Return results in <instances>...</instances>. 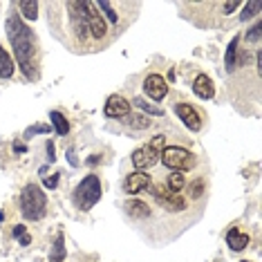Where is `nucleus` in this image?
Here are the masks:
<instances>
[{
	"mask_svg": "<svg viewBox=\"0 0 262 262\" xmlns=\"http://www.w3.org/2000/svg\"><path fill=\"white\" fill-rule=\"evenodd\" d=\"M193 92L198 94L200 99H211L213 97V83L206 74H198V79L193 83Z\"/></svg>",
	"mask_w": 262,
	"mask_h": 262,
	"instance_id": "12",
	"label": "nucleus"
},
{
	"mask_svg": "<svg viewBox=\"0 0 262 262\" xmlns=\"http://www.w3.org/2000/svg\"><path fill=\"white\" fill-rule=\"evenodd\" d=\"M260 9H262V3H258V0H251V3H247L244 5V9H242V14H240V20H251L253 16H258L260 14Z\"/></svg>",
	"mask_w": 262,
	"mask_h": 262,
	"instance_id": "17",
	"label": "nucleus"
},
{
	"mask_svg": "<svg viewBox=\"0 0 262 262\" xmlns=\"http://www.w3.org/2000/svg\"><path fill=\"white\" fill-rule=\"evenodd\" d=\"M150 193H152V198L164 208H168V211H184V206H186V202H184L180 193H172V190H168L166 186H152Z\"/></svg>",
	"mask_w": 262,
	"mask_h": 262,
	"instance_id": "6",
	"label": "nucleus"
},
{
	"mask_svg": "<svg viewBox=\"0 0 262 262\" xmlns=\"http://www.w3.org/2000/svg\"><path fill=\"white\" fill-rule=\"evenodd\" d=\"M68 157H70V164H72V166H79V159H76L74 148H70V150H68Z\"/></svg>",
	"mask_w": 262,
	"mask_h": 262,
	"instance_id": "32",
	"label": "nucleus"
},
{
	"mask_svg": "<svg viewBox=\"0 0 262 262\" xmlns=\"http://www.w3.org/2000/svg\"><path fill=\"white\" fill-rule=\"evenodd\" d=\"M144 88H146L148 97L155 99V101H162L166 94H168V85H166L164 76H159V74H150V76H148V79L144 81Z\"/></svg>",
	"mask_w": 262,
	"mask_h": 262,
	"instance_id": "9",
	"label": "nucleus"
},
{
	"mask_svg": "<svg viewBox=\"0 0 262 262\" xmlns=\"http://www.w3.org/2000/svg\"><path fill=\"white\" fill-rule=\"evenodd\" d=\"M50 130H52L50 123H38V126H32L25 130V139H29V137H34V135H45V133H50Z\"/></svg>",
	"mask_w": 262,
	"mask_h": 262,
	"instance_id": "24",
	"label": "nucleus"
},
{
	"mask_svg": "<svg viewBox=\"0 0 262 262\" xmlns=\"http://www.w3.org/2000/svg\"><path fill=\"white\" fill-rule=\"evenodd\" d=\"M128 123L133 126L135 130H148L150 128V119L144 117V115H133V117H128Z\"/></svg>",
	"mask_w": 262,
	"mask_h": 262,
	"instance_id": "22",
	"label": "nucleus"
},
{
	"mask_svg": "<svg viewBox=\"0 0 262 262\" xmlns=\"http://www.w3.org/2000/svg\"><path fill=\"white\" fill-rule=\"evenodd\" d=\"M159 155H162V152L155 150V148H150V146H144V148H139V150H135V152H133V164H135V168H139V170L150 168V166L157 164Z\"/></svg>",
	"mask_w": 262,
	"mask_h": 262,
	"instance_id": "8",
	"label": "nucleus"
},
{
	"mask_svg": "<svg viewBox=\"0 0 262 262\" xmlns=\"http://www.w3.org/2000/svg\"><path fill=\"white\" fill-rule=\"evenodd\" d=\"M103 112H105V117H110V119L128 117L130 115V103L121 97V94H112V97H108V101H105Z\"/></svg>",
	"mask_w": 262,
	"mask_h": 262,
	"instance_id": "7",
	"label": "nucleus"
},
{
	"mask_svg": "<svg viewBox=\"0 0 262 262\" xmlns=\"http://www.w3.org/2000/svg\"><path fill=\"white\" fill-rule=\"evenodd\" d=\"M101 200V182L97 175H88L85 180H81V184L74 190V204L81 211H90V208Z\"/></svg>",
	"mask_w": 262,
	"mask_h": 262,
	"instance_id": "3",
	"label": "nucleus"
},
{
	"mask_svg": "<svg viewBox=\"0 0 262 262\" xmlns=\"http://www.w3.org/2000/svg\"><path fill=\"white\" fill-rule=\"evenodd\" d=\"M63 255H65V249H63V235L56 237V244H54V253H52V262H63Z\"/></svg>",
	"mask_w": 262,
	"mask_h": 262,
	"instance_id": "25",
	"label": "nucleus"
},
{
	"mask_svg": "<svg viewBox=\"0 0 262 262\" xmlns=\"http://www.w3.org/2000/svg\"><path fill=\"white\" fill-rule=\"evenodd\" d=\"M237 5H240L237 0H233V3H226V5H224V11H226V14H231V11H233V9L237 7Z\"/></svg>",
	"mask_w": 262,
	"mask_h": 262,
	"instance_id": "33",
	"label": "nucleus"
},
{
	"mask_svg": "<svg viewBox=\"0 0 262 262\" xmlns=\"http://www.w3.org/2000/svg\"><path fill=\"white\" fill-rule=\"evenodd\" d=\"M184 184H186V182H184V175H182V172L172 170L170 175H168V186H166V188L172 190V193H180V190L184 188Z\"/></svg>",
	"mask_w": 262,
	"mask_h": 262,
	"instance_id": "20",
	"label": "nucleus"
},
{
	"mask_svg": "<svg viewBox=\"0 0 262 262\" xmlns=\"http://www.w3.org/2000/svg\"><path fill=\"white\" fill-rule=\"evenodd\" d=\"M14 76V61H11L9 52L0 47V79H9Z\"/></svg>",
	"mask_w": 262,
	"mask_h": 262,
	"instance_id": "15",
	"label": "nucleus"
},
{
	"mask_svg": "<svg viewBox=\"0 0 262 262\" xmlns=\"http://www.w3.org/2000/svg\"><path fill=\"white\" fill-rule=\"evenodd\" d=\"M14 237H18V242L23 244V247H27L29 242H32V237L27 235V229L23 224H18V226H14Z\"/></svg>",
	"mask_w": 262,
	"mask_h": 262,
	"instance_id": "26",
	"label": "nucleus"
},
{
	"mask_svg": "<svg viewBox=\"0 0 262 262\" xmlns=\"http://www.w3.org/2000/svg\"><path fill=\"white\" fill-rule=\"evenodd\" d=\"M81 7H83L85 23H88V27H90L92 36L94 38H103L105 34H108V27H105V20H103V16H101V11L97 9V5L94 3H81Z\"/></svg>",
	"mask_w": 262,
	"mask_h": 262,
	"instance_id": "5",
	"label": "nucleus"
},
{
	"mask_svg": "<svg viewBox=\"0 0 262 262\" xmlns=\"http://www.w3.org/2000/svg\"><path fill=\"white\" fill-rule=\"evenodd\" d=\"M260 32H262V23H255L253 29L247 34V40H249V43H258V40H260Z\"/></svg>",
	"mask_w": 262,
	"mask_h": 262,
	"instance_id": "27",
	"label": "nucleus"
},
{
	"mask_svg": "<svg viewBox=\"0 0 262 262\" xmlns=\"http://www.w3.org/2000/svg\"><path fill=\"white\" fill-rule=\"evenodd\" d=\"M47 157H50V162H54V141H47Z\"/></svg>",
	"mask_w": 262,
	"mask_h": 262,
	"instance_id": "31",
	"label": "nucleus"
},
{
	"mask_svg": "<svg viewBox=\"0 0 262 262\" xmlns=\"http://www.w3.org/2000/svg\"><path fill=\"white\" fill-rule=\"evenodd\" d=\"M126 211H128L135 220H146V217H150V208H148V204H146V202H141V200H130L128 204H126Z\"/></svg>",
	"mask_w": 262,
	"mask_h": 262,
	"instance_id": "14",
	"label": "nucleus"
},
{
	"mask_svg": "<svg viewBox=\"0 0 262 262\" xmlns=\"http://www.w3.org/2000/svg\"><path fill=\"white\" fill-rule=\"evenodd\" d=\"M237 43H240V38H233V40H231V43H229V50H226V70H235Z\"/></svg>",
	"mask_w": 262,
	"mask_h": 262,
	"instance_id": "21",
	"label": "nucleus"
},
{
	"mask_svg": "<svg viewBox=\"0 0 262 262\" xmlns=\"http://www.w3.org/2000/svg\"><path fill=\"white\" fill-rule=\"evenodd\" d=\"M133 105H137V108H139L141 112H148V115H157V117L164 115L162 108H157V105H150L146 99H141V97H137V99L133 101Z\"/></svg>",
	"mask_w": 262,
	"mask_h": 262,
	"instance_id": "19",
	"label": "nucleus"
},
{
	"mask_svg": "<svg viewBox=\"0 0 262 262\" xmlns=\"http://www.w3.org/2000/svg\"><path fill=\"white\" fill-rule=\"evenodd\" d=\"M202 193H204V184H202V180H198L193 186H190V195H193V198H200Z\"/></svg>",
	"mask_w": 262,
	"mask_h": 262,
	"instance_id": "29",
	"label": "nucleus"
},
{
	"mask_svg": "<svg viewBox=\"0 0 262 262\" xmlns=\"http://www.w3.org/2000/svg\"><path fill=\"white\" fill-rule=\"evenodd\" d=\"M97 9H99V11H103V14L110 18V23H117V20H119V14L115 11L112 3H108V0H101V3H97Z\"/></svg>",
	"mask_w": 262,
	"mask_h": 262,
	"instance_id": "23",
	"label": "nucleus"
},
{
	"mask_svg": "<svg viewBox=\"0 0 262 262\" xmlns=\"http://www.w3.org/2000/svg\"><path fill=\"white\" fill-rule=\"evenodd\" d=\"M18 7H20V16H23V18L36 20V16H38V3H36V0H20Z\"/></svg>",
	"mask_w": 262,
	"mask_h": 262,
	"instance_id": "16",
	"label": "nucleus"
},
{
	"mask_svg": "<svg viewBox=\"0 0 262 262\" xmlns=\"http://www.w3.org/2000/svg\"><path fill=\"white\" fill-rule=\"evenodd\" d=\"M43 184H45V188H56V184H58V175H50V177H45Z\"/></svg>",
	"mask_w": 262,
	"mask_h": 262,
	"instance_id": "30",
	"label": "nucleus"
},
{
	"mask_svg": "<svg viewBox=\"0 0 262 262\" xmlns=\"http://www.w3.org/2000/svg\"><path fill=\"white\" fill-rule=\"evenodd\" d=\"M148 186H150V175H146L144 170L133 172V175H128L126 182H123V190L130 193V195H137L139 190H144Z\"/></svg>",
	"mask_w": 262,
	"mask_h": 262,
	"instance_id": "11",
	"label": "nucleus"
},
{
	"mask_svg": "<svg viewBox=\"0 0 262 262\" xmlns=\"http://www.w3.org/2000/svg\"><path fill=\"white\" fill-rule=\"evenodd\" d=\"M164 141H166V137H164V135H157V137H152V139H150V144H148V146L155 148V150H159V152H162V150H164Z\"/></svg>",
	"mask_w": 262,
	"mask_h": 262,
	"instance_id": "28",
	"label": "nucleus"
},
{
	"mask_svg": "<svg viewBox=\"0 0 262 262\" xmlns=\"http://www.w3.org/2000/svg\"><path fill=\"white\" fill-rule=\"evenodd\" d=\"M20 208L23 215L27 220H40L47 211V195L43 193V188L36 186V184H29V186L23 188L20 195Z\"/></svg>",
	"mask_w": 262,
	"mask_h": 262,
	"instance_id": "2",
	"label": "nucleus"
},
{
	"mask_svg": "<svg viewBox=\"0 0 262 262\" xmlns=\"http://www.w3.org/2000/svg\"><path fill=\"white\" fill-rule=\"evenodd\" d=\"M7 34H9V43L14 47L16 61H18L23 74L27 79H36V65H34V40L29 27L23 23L18 16H11L7 20Z\"/></svg>",
	"mask_w": 262,
	"mask_h": 262,
	"instance_id": "1",
	"label": "nucleus"
},
{
	"mask_svg": "<svg viewBox=\"0 0 262 262\" xmlns=\"http://www.w3.org/2000/svg\"><path fill=\"white\" fill-rule=\"evenodd\" d=\"M159 159L168 166V168L182 172V170H190L195 166V157L190 155L186 148H180V146H164Z\"/></svg>",
	"mask_w": 262,
	"mask_h": 262,
	"instance_id": "4",
	"label": "nucleus"
},
{
	"mask_svg": "<svg viewBox=\"0 0 262 262\" xmlns=\"http://www.w3.org/2000/svg\"><path fill=\"white\" fill-rule=\"evenodd\" d=\"M226 242H229V247L233 249V251H242L249 244V235L242 233L240 229H231L229 233H226Z\"/></svg>",
	"mask_w": 262,
	"mask_h": 262,
	"instance_id": "13",
	"label": "nucleus"
},
{
	"mask_svg": "<svg viewBox=\"0 0 262 262\" xmlns=\"http://www.w3.org/2000/svg\"><path fill=\"white\" fill-rule=\"evenodd\" d=\"M175 112H177V117L182 119L184 126L190 128L193 133H195V130H200V128H202L200 115L193 110V105H188V103H177V105H175Z\"/></svg>",
	"mask_w": 262,
	"mask_h": 262,
	"instance_id": "10",
	"label": "nucleus"
},
{
	"mask_svg": "<svg viewBox=\"0 0 262 262\" xmlns=\"http://www.w3.org/2000/svg\"><path fill=\"white\" fill-rule=\"evenodd\" d=\"M50 119H52V123H54V128H56V133L58 135H68V130H70V123H68V119H65L61 112H50Z\"/></svg>",
	"mask_w": 262,
	"mask_h": 262,
	"instance_id": "18",
	"label": "nucleus"
}]
</instances>
